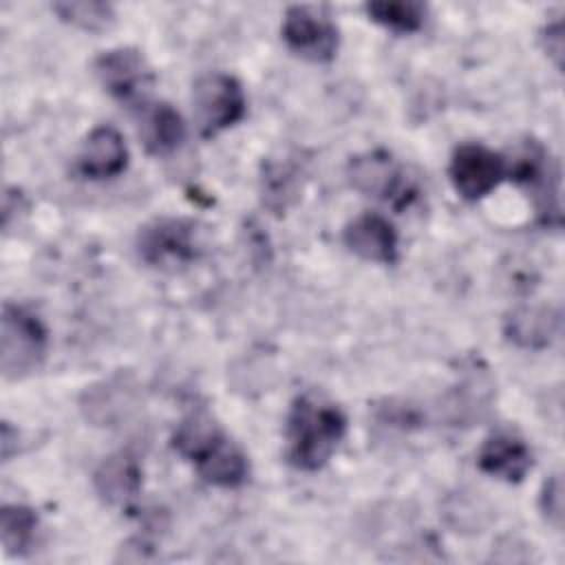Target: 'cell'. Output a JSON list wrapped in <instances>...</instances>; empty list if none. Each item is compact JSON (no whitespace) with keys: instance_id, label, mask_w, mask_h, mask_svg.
I'll return each mask as SVG.
<instances>
[{"instance_id":"cell-23","label":"cell","mask_w":565,"mask_h":565,"mask_svg":"<svg viewBox=\"0 0 565 565\" xmlns=\"http://www.w3.org/2000/svg\"><path fill=\"white\" fill-rule=\"evenodd\" d=\"M541 42H543V51L547 53V57L554 60L556 68H561L563 66V22H561V18L550 20L543 26Z\"/></svg>"},{"instance_id":"cell-12","label":"cell","mask_w":565,"mask_h":565,"mask_svg":"<svg viewBox=\"0 0 565 565\" xmlns=\"http://www.w3.org/2000/svg\"><path fill=\"white\" fill-rule=\"evenodd\" d=\"M128 166V146L121 137V132L108 124L95 126L75 159V170L79 177L99 181V179H113L121 174Z\"/></svg>"},{"instance_id":"cell-9","label":"cell","mask_w":565,"mask_h":565,"mask_svg":"<svg viewBox=\"0 0 565 565\" xmlns=\"http://www.w3.org/2000/svg\"><path fill=\"white\" fill-rule=\"evenodd\" d=\"M349 179L362 194L391 201L395 207H406L415 199V190L402 168L386 150H371L349 161Z\"/></svg>"},{"instance_id":"cell-1","label":"cell","mask_w":565,"mask_h":565,"mask_svg":"<svg viewBox=\"0 0 565 565\" xmlns=\"http://www.w3.org/2000/svg\"><path fill=\"white\" fill-rule=\"evenodd\" d=\"M172 448L212 486L230 490L249 479L247 455L205 411H194L179 422Z\"/></svg>"},{"instance_id":"cell-19","label":"cell","mask_w":565,"mask_h":565,"mask_svg":"<svg viewBox=\"0 0 565 565\" xmlns=\"http://www.w3.org/2000/svg\"><path fill=\"white\" fill-rule=\"evenodd\" d=\"M40 519L33 508L7 503L0 510V536L7 556H26L38 543Z\"/></svg>"},{"instance_id":"cell-13","label":"cell","mask_w":565,"mask_h":565,"mask_svg":"<svg viewBox=\"0 0 565 565\" xmlns=\"http://www.w3.org/2000/svg\"><path fill=\"white\" fill-rule=\"evenodd\" d=\"M342 241L349 252L369 263L393 265L397 260V232L393 223L375 212H364L347 223Z\"/></svg>"},{"instance_id":"cell-11","label":"cell","mask_w":565,"mask_h":565,"mask_svg":"<svg viewBox=\"0 0 565 565\" xmlns=\"http://www.w3.org/2000/svg\"><path fill=\"white\" fill-rule=\"evenodd\" d=\"M532 450L514 430H494L488 435L477 452V466L481 472L505 481L519 483L532 470Z\"/></svg>"},{"instance_id":"cell-14","label":"cell","mask_w":565,"mask_h":565,"mask_svg":"<svg viewBox=\"0 0 565 565\" xmlns=\"http://www.w3.org/2000/svg\"><path fill=\"white\" fill-rule=\"evenodd\" d=\"M137 406V391L128 375L119 373L110 380L93 384L82 395V411L86 419L97 426H115L126 419Z\"/></svg>"},{"instance_id":"cell-4","label":"cell","mask_w":565,"mask_h":565,"mask_svg":"<svg viewBox=\"0 0 565 565\" xmlns=\"http://www.w3.org/2000/svg\"><path fill=\"white\" fill-rule=\"evenodd\" d=\"M137 254L150 267L174 269L179 265H190L203 254L199 223L181 216L154 218L139 230Z\"/></svg>"},{"instance_id":"cell-21","label":"cell","mask_w":565,"mask_h":565,"mask_svg":"<svg viewBox=\"0 0 565 565\" xmlns=\"http://www.w3.org/2000/svg\"><path fill=\"white\" fill-rule=\"evenodd\" d=\"M53 11L60 15V20L82 31H104L115 22V11L108 2L64 0V2H55Z\"/></svg>"},{"instance_id":"cell-15","label":"cell","mask_w":565,"mask_h":565,"mask_svg":"<svg viewBox=\"0 0 565 565\" xmlns=\"http://www.w3.org/2000/svg\"><path fill=\"white\" fill-rule=\"evenodd\" d=\"M561 331V311L554 307L525 305L510 311L503 320V335L521 349H547Z\"/></svg>"},{"instance_id":"cell-8","label":"cell","mask_w":565,"mask_h":565,"mask_svg":"<svg viewBox=\"0 0 565 565\" xmlns=\"http://www.w3.org/2000/svg\"><path fill=\"white\" fill-rule=\"evenodd\" d=\"M448 177L463 201H479L505 179V159L483 143H459L450 157Z\"/></svg>"},{"instance_id":"cell-16","label":"cell","mask_w":565,"mask_h":565,"mask_svg":"<svg viewBox=\"0 0 565 565\" xmlns=\"http://www.w3.org/2000/svg\"><path fill=\"white\" fill-rule=\"evenodd\" d=\"M93 481L106 503L130 505L141 492V463L130 450H117L97 466Z\"/></svg>"},{"instance_id":"cell-17","label":"cell","mask_w":565,"mask_h":565,"mask_svg":"<svg viewBox=\"0 0 565 565\" xmlns=\"http://www.w3.org/2000/svg\"><path fill=\"white\" fill-rule=\"evenodd\" d=\"M139 135L152 154H170L185 139V124L181 115L166 102L141 106Z\"/></svg>"},{"instance_id":"cell-20","label":"cell","mask_w":565,"mask_h":565,"mask_svg":"<svg viewBox=\"0 0 565 565\" xmlns=\"http://www.w3.org/2000/svg\"><path fill=\"white\" fill-rule=\"evenodd\" d=\"M364 11L375 24H380L393 33H402V35L419 31L426 22V4L415 2V0L366 2Z\"/></svg>"},{"instance_id":"cell-6","label":"cell","mask_w":565,"mask_h":565,"mask_svg":"<svg viewBox=\"0 0 565 565\" xmlns=\"http://www.w3.org/2000/svg\"><path fill=\"white\" fill-rule=\"evenodd\" d=\"M194 121L201 137L210 139L245 117L247 102L241 82L227 73H205L192 86Z\"/></svg>"},{"instance_id":"cell-3","label":"cell","mask_w":565,"mask_h":565,"mask_svg":"<svg viewBox=\"0 0 565 565\" xmlns=\"http://www.w3.org/2000/svg\"><path fill=\"white\" fill-rule=\"evenodd\" d=\"M49 331L31 309L4 302L0 318V369L7 380H22L46 358Z\"/></svg>"},{"instance_id":"cell-18","label":"cell","mask_w":565,"mask_h":565,"mask_svg":"<svg viewBox=\"0 0 565 565\" xmlns=\"http://www.w3.org/2000/svg\"><path fill=\"white\" fill-rule=\"evenodd\" d=\"M302 166L294 159H269L263 163L260 174V199L263 203L280 214L285 212L300 192Z\"/></svg>"},{"instance_id":"cell-7","label":"cell","mask_w":565,"mask_h":565,"mask_svg":"<svg viewBox=\"0 0 565 565\" xmlns=\"http://www.w3.org/2000/svg\"><path fill=\"white\" fill-rule=\"evenodd\" d=\"M282 42L287 49L309 62H331L338 53L340 33L327 13L313 7L294 4L285 11Z\"/></svg>"},{"instance_id":"cell-22","label":"cell","mask_w":565,"mask_h":565,"mask_svg":"<svg viewBox=\"0 0 565 565\" xmlns=\"http://www.w3.org/2000/svg\"><path fill=\"white\" fill-rule=\"evenodd\" d=\"M539 508L545 516V521L550 525H554L556 530L563 527V481L561 475H552L543 488H541V497H539Z\"/></svg>"},{"instance_id":"cell-2","label":"cell","mask_w":565,"mask_h":565,"mask_svg":"<svg viewBox=\"0 0 565 565\" xmlns=\"http://www.w3.org/2000/svg\"><path fill=\"white\" fill-rule=\"evenodd\" d=\"M347 435L344 413L311 393L298 395L287 415V461L305 472H316L335 455Z\"/></svg>"},{"instance_id":"cell-5","label":"cell","mask_w":565,"mask_h":565,"mask_svg":"<svg viewBox=\"0 0 565 565\" xmlns=\"http://www.w3.org/2000/svg\"><path fill=\"white\" fill-rule=\"evenodd\" d=\"M505 177L532 194L536 216L543 225H561L558 168L536 139H527L516 148L512 163H505Z\"/></svg>"},{"instance_id":"cell-10","label":"cell","mask_w":565,"mask_h":565,"mask_svg":"<svg viewBox=\"0 0 565 565\" xmlns=\"http://www.w3.org/2000/svg\"><path fill=\"white\" fill-rule=\"evenodd\" d=\"M93 71L104 90L119 102L141 99L143 90L152 84V71L146 57L132 46H117L99 53L93 62Z\"/></svg>"}]
</instances>
